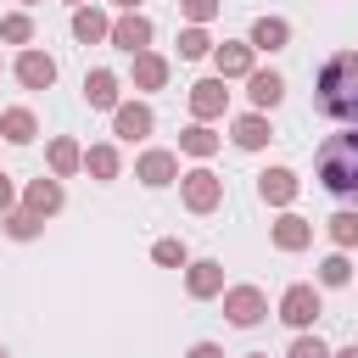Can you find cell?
<instances>
[{
	"instance_id": "1",
	"label": "cell",
	"mask_w": 358,
	"mask_h": 358,
	"mask_svg": "<svg viewBox=\"0 0 358 358\" xmlns=\"http://www.w3.org/2000/svg\"><path fill=\"white\" fill-rule=\"evenodd\" d=\"M313 112L358 129V56H352V50H341V56L324 62V73H319V84H313Z\"/></svg>"
},
{
	"instance_id": "2",
	"label": "cell",
	"mask_w": 358,
	"mask_h": 358,
	"mask_svg": "<svg viewBox=\"0 0 358 358\" xmlns=\"http://www.w3.org/2000/svg\"><path fill=\"white\" fill-rule=\"evenodd\" d=\"M319 185L330 196H358V129H341L319 145Z\"/></svg>"
},
{
	"instance_id": "3",
	"label": "cell",
	"mask_w": 358,
	"mask_h": 358,
	"mask_svg": "<svg viewBox=\"0 0 358 358\" xmlns=\"http://www.w3.org/2000/svg\"><path fill=\"white\" fill-rule=\"evenodd\" d=\"M313 313H319V291H313V285H291V291L280 296V319H285V324L302 330V324H313Z\"/></svg>"
},
{
	"instance_id": "4",
	"label": "cell",
	"mask_w": 358,
	"mask_h": 358,
	"mask_svg": "<svg viewBox=\"0 0 358 358\" xmlns=\"http://www.w3.org/2000/svg\"><path fill=\"white\" fill-rule=\"evenodd\" d=\"M224 313H229L235 324H257V319H263V291H257V285H235V291L224 296Z\"/></svg>"
},
{
	"instance_id": "5",
	"label": "cell",
	"mask_w": 358,
	"mask_h": 358,
	"mask_svg": "<svg viewBox=\"0 0 358 358\" xmlns=\"http://www.w3.org/2000/svg\"><path fill=\"white\" fill-rule=\"evenodd\" d=\"M185 201H190L196 213H213V207H218V179H213L207 168L185 173Z\"/></svg>"
},
{
	"instance_id": "6",
	"label": "cell",
	"mask_w": 358,
	"mask_h": 358,
	"mask_svg": "<svg viewBox=\"0 0 358 358\" xmlns=\"http://www.w3.org/2000/svg\"><path fill=\"white\" fill-rule=\"evenodd\" d=\"M17 78H22L28 90H45V84H56V62L39 56V50H28V56L17 62Z\"/></svg>"
},
{
	"instance_id": "7",
	"label": "cell",
	"mask_w": 358,
	"mask_h": 358,
	"mask_svg": "<svg viewBox=\"0 0 358 358\" xmlns=\"http://www.w3.org/2000/svg\"><path fill=\"white\" fill-rule=\"evenodd\" d=\"M145 39H151V22H145V17L112 22V45H117V50H145Z\"/></svg>"
},
{
	"instance_id": "8",
	"label": "cell",
	"mask_w": 358,
	"mask_h": 358,
	"mask_svg": "<svg viewBox=\"0 0 358 358\" xmlns=\"http://www.w3.org/2000/svg\"><path fill=\"white\" fill-rule=\"evenodd\" d=\"M190 106H196V117H218L224 112V78H201L190 90Z\"/></svg>"
},
{
	"instance_id": "9",
	"label": "cell",
	"mask_w": 358,
	"mask_h": 358,
	"mask_svg": "<svg viewBox=\"0 0 358 358\" xmlns=\"http://www.w3.org/2000/svg\"><path fill=\"white\" fill-rule=\"evenodd\" d=\"M257 190H263V201H291L296 179H291V168H268V173H257Z\"/></svg>"
},
{
	"instance_id": "10",
	"label": "cell",
	"mask_w": 358,
	"mask_h": 358,
	"mask_svg": "<svg viewBox=\"0 0 358 358\" xmlns=\"http://www.w3.org/2000/svg\"><path fill=\"white\" fill-rule=\"evenodd\" d=\"M291 39V28L280 22V17H263V22H252V50H280Z\"/></svg>"
},
{
	"instance_id": "11",
	"label": "cell",
	"mask_w": 358,
	"mask_h": 358,
	"mask_svg": "<svg viewBox=\"0 0 358 358\" xmlns=\"http://www.w3.org/2000/svg\"><path fill=\"white\" fill-rule=\"evenodd\" d=\"M84 101H90V106H112V101H117V78H112L106 67H95V73L84 78Z\"/></svg>"
},
{
	"instance_id": "12",
	"label": "cell",
	"mask_w": 358,
	"mask_h": 358,
	"mask_svg": "<svg viewBox=\"0 0 358 358\" xmlns=\"http://www.w3.org/2000/svg\"><path fill=\"white\" fill-rule=\"evenodd\" d=\"M173 168H179V162H173L168 151H145V157H140V179H145V185H168Z\"/></svg>"
},
{
	"instance_id": "13",
	"label": "cell",
	"mask_w": 358,
	"mask_h": 358,
	"mask_svg": "<svg viewBox=\"0 0 358 358\" xmlns=\"http://www.w3.org/2000/svg\"><path fill=\"white\" fill-rule=\"evenodd\" d=\"M34 129H39V123H34V112H22V106L0 117V134H6V140H17V145H28V140H34Z\"/></svg>"
},
{
	"instance_id": "14",
	"label": "cell",
	"mask_w": 358,
	"mask_h": 358,
	"mask_svg": "<svg viewBox=\"0 0 358 358\" xmlns=\"http://www.w3.org/2000/svg\"><path fill=\"white\" fill-rule=\"evenodd\" d=\"M117 134H123V140L151 134V112H145V106H117Z\"/></svg>"
},
{
	"instance_id": "15",
	"label": "cell",
	"mask_w": 358,
	"mask_h": 358,
	"mask_svg": "<svg viewBox=\"0 0 358 358\" xmlns=\"http://www.w3.org/2000/svg\"><path fill=\"white\" fill-rule=\"evenodd\" d=\"M28 207H34V213H56V207H62V185H56V179H34V185H28Z\"/></svg>"
},
{
	"instance_id": "16",
	"label": "cell",
	"mask_w": 358,
	"mask_h": 358,
	"mask_svg": "<svg viewBox=\"0 0 358 358\" xmlns=\"http://www.w3.org/2000/svg\"><path fill=\"white\" fill-rule=\"evenodd\" d=\"M280 95H285V78L280 73H252V101L257 106H274Z\"/></svg>"
},
{
	"instance_id": "17",
	"label": "cell",
	"mask_w": 358,
	"mask_h": 358,
	"mask_svg": "<svg viewBox=\"0 0 358 358\" xmlns=\"http://www.w3.org/2000/svg\"><path fill=\"white\" fill-rule=\"evenodd\" d=\"M252 67V45H224L218 50V73L224 78H235V73H246Z\"/></svg>"
},
{
	"instance_id": "18",
	"label": "cell",
	"mask_w": 358,
	"mask_h": 358,
	"mask_svg": "<svg viewBox=\"0 0 358 358\" xmlns=\"http://www.w3.org/2000/svg\"><path fill=\"white\" fill-rule=\"evenodd\" d=\"M134 78H140L145 90H157V84L168 78V62H162V56H145V50H140V56H134Z\"/></svg>"
},
{
	"instance_id": "19",
	"label": "cell",
	"mask_w": 358,
	"mask_h": 358,
	"mask_svg": "<svg viewBox=\"0 0 358 358\" xmlns=\"http://www.w3.org/2000/svg\"><path fill=\"white\" fill-rule=\"evenodd\" d=\"M218 285H224L218 263H196V268H190V296H213Z\"/></svg>"
},
{
	"instance_id": "20",
	"label": "cell",
	"mask_w": 358,
	"mask_h": 358,
	"mask_svg": "<svg viewBox=\"0 0 358 358\" xmlns=\"http://www.w3.org/2000/svg\"><path fill=\"white\" fill-rule=\"evenodd\" d=\"M73 34H78L84 45H95V39H101V34H112V28H106V17H101V11H78V17H73Z\"/></svg>"
},
{
	"instance_id": "21",
	"label": "cell",
	"mask_w": 358,
	"mask_h": 358,
	"mask_svg": "<svg viewBox=\"0 0 358 358\" xmlns=\"http://www.w3.org/2000/svg\"><path fill=\"white\" fill-rule=\"evenodd\" d=\"M263 140H268V123H263V117H241V123H235V145H246V151H257Z\"/></svg>"
},
{
	"instance_id": "22",
	"label": "cell",
	"mask_w": 358,
	"mask_h": 358,
	"mask_svg": "<svg viewBox=\"0 0 358 358\" xmlns=\"http://www.w3.org/2000/svg\"><path fill=\"white\" fill-rule=\"evenodd\" d=\"M274 241H280L285 252H296V246H308V224H302V218H280V224H274Z\"/></svg>"
},
{
	"instance_id": "23",
	"label": "cell",
	"mask_w": 358,
	"mask_h": 358,
	"mask_svg": "<svg viewBox=\"0 0 358 358\" xmlns=\"http://www.w3.org/2000/svg\"><path fill=\"white\" fill-rule=\"evenodd\" d=\"M179 145H185V151H190V157H207V151H213V145H218V134H207V129H201V123H196V129H185V134H179Z\"/></svg>"
},
{
	"instance_id": "24",
	"label": "cell",
	"mask_w": 358,
	"mask_h": 358,
	"mask_svg": "<svg viewBox=\"0 0 358 358\" xmlns=\"http://www.w3.org/2000/svg\"><path fill=\"white\" fill-rule=\"evenodd\" d=\"M90 173H95V179H112V173H117V151H112V145H95V151H90Z\"/></svg>"
},
{
	"instance_id": "25",
	"label": "cell",
	"mask_w": 358,
	"mask_h": 358,
	"mask_svg": "<svg viewBox=\"0 0 358 358\" xmlns=\"http://www.w3.org/2000/svg\"><path fill=\"white\" fill-rule=\"evenodd\" d=\"M330 235H336V246H352L358 241V213H336L330 218Z\"/></svg>"
},
{
	"instance_id": "26",
	"label": "cell",
	"mask_w": 358,
	"mask_h": 358,
	"mask_svg": "<svg viewBox=\"0 0 358 358\" xmlns=\"http://www.w3.org/2000/svg\"><path fill=\"white\" fill-rule=\"evenodd\" d=\"M50 162H56V173H73V168H78V145H73V140H56V145H50Z\"/></svg>"
},
{
	"instance_id": "27",
	"label": "cell",
	"mask_w": 358,
	"mask_h": 358,
	"mask_svg": "<svg viewBox=\"0 0 358 358\" xmlns=\"http://www.w3.org/2000/svg\"><path fill=\"white\" fill-rule=\"evenodd\" d=\"M347 274H352V268H347V257H324V268H319V280H324V285H347Z\"/></svg>"
},
{
	"instance_id": "28",
	"label": "cell",
	"mask_w": 358,
	"mask_h": 358,
	"mask_svg": "<svg viewBox=\"0 0 358 358\" xmlns=\"http://www.w3.org/2000/svg\"><path fill=\"white\" fill-rule=\"evenodd\" d=\"M179 56H207V34H201V28L179 34Z\"/></svg>"
},
{
	"instance_id": "29",
	"label": "cell",
	"mask_w": 358,
	"mask_h": 358,
	"mask_svg": "<svg viewBox=\"0 0 358 358\" xmlns=\"http://www.w3.org/2000/svg\"><path fill=\"white\" fill-rule=\"evenodd\" d=\"M0 34H6L11 45H22V39L34 34V28H28V17H6V22H0Z\"/></svg>"
},
{
	"instance_id": "30",
	"label": "cell",
	"mask_w": 358,
	"mask_h": 358,
	"mask_svg": "<svg viewBox=\"0 0 358 358\" xmlns=\"http://www.w3.org/2000/svg\"><path fill=\"white\" fill-rule=\"evenodd\" d=\"M6 229H11L17 241H28V235L39 229V218H34V213H11V224H6Z\"/></svg>"
},
{
	"instance_id": "31",
	"label": "cell",
	"mask_w": 358,
	"mask_h": 358,
	"mask_svg": "<svg viewBox=\"0 0 358 358\" xmlns=\"http://www.w3.org/2000/svg\"><path fill=\"white\" fill-rule=\"evenodd\" d=\"M285 358H330V352H324V341H319V336H313V341L302 336V341H296V347H291Z\"/></svg>"
},
{
	"instance_id": "32",
	"label": "cell",
	"mask_w": 358,
	"mask_h": 358,
	"mask_svg": "<svg viewBox=\"0 0 358 358\" xmlns=\"http://www.w3.org/2000/svg\"><path fill=\"white\" fill-rule=\"evenodd\" d=\"M157 263H168V268L185 263V246H179V241H157Z\"/></svg>"
},
{
	"instance_id": "33",
	"label": "cell",
	"mask_w": 358,
	"mask_h": 358,
	"mask_svg": "<svg viewBox=\"0 0 358 358\" xmlns=\"http://www.w3.org/2000/svg\"><path fill=\"white\" fill-rule=\"evenodd\" d=\"M218 11V0H185V17H196V22H207Z\"/></svg>"
},
{
	"instance_id": "34",
	"label": "cell",
	"mask_w": 358,
	"mask_h": 358,
	"mask_svg": "<svg viewBox=\"0 0 358 358\" xmlns=\"http://www.w3.org/2000/svg\"><path fill=\"white\" fill-rule=\"evenodd\" d=\"M190 358H224V352H218L213 341H196V347H190Z\"/></svg>"
},
{
	"instance_id": "35",
	"label": "cell",
	"mask_w": 358,
	"mask_h": 358,
	"mask_svg": "<svg viewBox=\"0 0 358 358\" xmlns=\"http://www.w3.org/2000/svg\"><path fill=\"white\" fill-rule=\"evenodd\" d=\"M6 201H11V185H6V173H0V207H6Z\"/></svg>"
},
{
	"instance_id": "36",
	"label": "cell",
	"mask_w": 358,
	"mask_h": 358,
	"mask_svg": "<svg viewBox=\"0 0 358 358\" xmlns=\"http://www.w3.org/2000/svg\"><path fill=\"white\" fill-rule=\"evenodd\" d=\"M336 358H358V347H341V352H336Z\"/></svg>"
},
{
	"instance_id": "37",
	"label": "cell",
	"mask_w": 358,
	"mask_h": 358,
	"mask_svg": "<svg viewBox=\"0 0 358 358\" xmlns=\"http://www.w3.org/2000/svg\"><path fill=\"white\" fill-rule=\"evenodd\" d=\"M117 6H129V11H134V0H117Z\"/></svg>"
},
{
	"instance_id": "38",
	"label": "cell",
	"mask_w": 358,
	"mask_h": 358,
	"mask_svg": "<svg viewBox=\"0 0 358 358\" xmlns=\"http://www.w3.org/2000/svg\"><path fill=\"white\" fill-rule=\"evenodd\" d=\"M252 358H268V352H252Z\"/></svg>"
},
{
	"instance_id": "39",
	"label": "cell",
	"mask_w": 358,
	"mask_h": 358,
	"mask_svg": "<svg viewBox=\"0 0 358 358\" xmlns=\"http://www.w3.org/2000/svg\"><path fill=\"white\" fill-rule=\"evenodd\" d=\"M0 358H6V352H0Z\"/></svg>"
}]
</instances>
